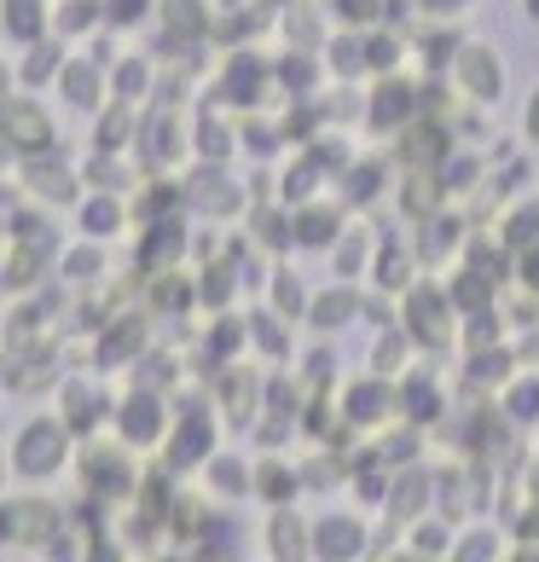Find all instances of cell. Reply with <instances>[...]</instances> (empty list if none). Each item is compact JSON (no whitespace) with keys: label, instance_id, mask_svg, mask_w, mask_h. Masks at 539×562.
I'll return each instance as SVG.
<instances>
[{"label":"cell","instance_id":"obj_1","mask_svg":"<svg viewBox=\"0 0 539 562\" xmlns=\"http://www.w3.org/2000/svg\"><path fill=\"white\" fill-rule=\"evenodd\" d=\"M464 65H470V81H475V88L499 93V58H493V53H470Z\"/></svg>","mask_w":539,"mask_h":562},{"label":"cell","instance_id":"obj_2","mask_svg":"<svg viewBox=\"0 0 539 562\" xmlns=\"http://www.w3.org/2000/svg\"><path fill=\"white\" fill-rule=\"evenodd\" d=\"M528 128L539 134V93H534V105H528Z\"/></svg>","mask_w":539,"mask_h":562}]
</instances>
